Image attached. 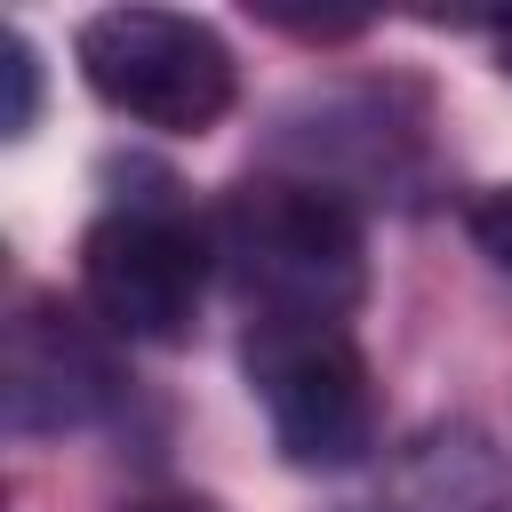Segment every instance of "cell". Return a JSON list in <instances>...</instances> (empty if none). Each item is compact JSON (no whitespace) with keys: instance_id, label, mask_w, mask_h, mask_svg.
<instances>
[{"instance_id":"5","label":"cell","mask_w":512,"mask_h":512,"mask_svg":"<svg viewBox=\"0 0 512 512\" xmlns=\"http://www.w3.org/2000/svg\"><path fill=\"white\" fill-rule=\"evenodd\" d=\"M0 400L16 440H56L88 432L120 400L112 344L64 304V296H24L8 320V360H0Z\"/></svg>"},{"instance_id":"1","label":"cell","mask_w":512,"mask_h":512,"mask_svg":"<svg viewBox=\"0 0 512 512\" xmlns=\"http://www.w3.org/2000/svg\"><path fill=\"white\" fill-rule=\"evenodd\" d=\"M208 248L256 320L344 328L368 296L360 208L320 176H240L208 216Z\"/></svg>"},{"instance_id":"8","label":"cell","mask_w":512,"mask_h":512,"mask_svg":"<svg viewBox=\"0 0 512 512\" xmlns=\"http://www.w3.org/2000/svg\"><path fill=\"white\" fill-rule=\"evenodd\" d=\"M128 512H224V504H208V496H144Z\"/></svg>"},{"instance_id":"3","label":"cell","mask_w":512,"mask_h":512,"mask_svg":"<svg viewBox=\"0 0 512 512\" xmlns=\"http://www.w3.org/2000/svg\"><path fill=\"white\" fill-rule=\"evenodd\" d=\"M248 384L264 400L272 448L296 472H352L368 464L384 408L376 376L352 344V328H312V320H256L248 328Z\"/></svg>"},{"instance_id":"7","label":"cell","mask_w":512,"mask_h":512,"mask_svg":"<svg viewBox=\"0 0 512 512\" xmlns=\"http://www.w3.org/2000/svg\"><path fill=\"white\" fill-rule=\"evenodd\" d=\"M472 240H480V248L512 272V192H488V200L472 208Z\"/></svg>"},{"instance_id":"2","label":"cell","mask_w":512,"mask_h":512,"mask_svg":"<svg viewBox=\"0 0 512 512\" xmlns=\"http://www.w3.org/2000/svg\"><path fill=\"white\" fill-rule=\"evenodd\" d=\"M72 56L104 112L160 128V136H200L240 96V64H232L224 32L208 16H176V8H96L80 24Z\"/></svg>"},{"instance_id":"4","label":"cell","mask_w":512,"mask_h":512,"mask_svg":"<svg viewBox=\"0 0 512 512\" xmlns=\"http://www.w3.org/2000/svg\"><path fill=\"white\" fill-rule=\"evenodd\" d=\"M208 272V224H192L176 200H112L80 240V296L128 344H184Z\"/></svg>"},{"instance_id":"9","label":"cell","mask_w":512,"mask_h":512,"mask_svg":"<svg viewBox=\"0 0 512 512\" xmlns=\"http://www.w3.org/2000/svg\"><path fill=\"white\" fill-rule=\"evenodd\" d=\"M496 64H504V80H512V16L496 24Z\"/></svg>"},{"instance_id":"6","label":"cell","mask_w":512,"mask_h":512,"mask_svg":"<svg viewBox=\"0 0 512 512\" xmlns=\"http://www.w3.org/2000/svg\"><path fill=\"white\" fill-rule=\"evenodd\" d=\"M0 56H8V64H0V72H8V120H0V128H8V136H32V120H40V48H32L24 32H8Z\"/></svg>"}]
</instances>
